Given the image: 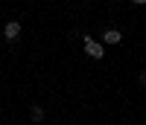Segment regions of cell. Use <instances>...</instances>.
I'll return each instance as SVG.
<instances>
[{"instance_id":"obj_4","label":"cell","mask_w":146,"mask_h":125,"mask_svg":"<svg viewBox=\"0 0 146 125\" xmlns=\"http://www.w3.org/2000/svg\"><path fill=\"white\" fill-rule=\"evenodd\" d=\"M29 119L38 125V122H44V108L41 105H32V111H29Z\"/></svg>"},{"instance_id":"obj_5","label":"cell","mask_w":146,"mask_h":125,"mask_svg":"<svg viewBox=\"0 0 146 125\" xmlns=\"http://www.w3.org/2000/svg\"><path fill=\"white\" fill-rule=\"evenodd\" d=\"M137 82H140V84L146 87V70H140V76H137Z\"/></svg>"},{"instance_id":"obj_3","label":"cell","mask_w":146,"mask_h":125,"mask_svg":"<svg viewBox=\"0 0 146 125\" xmlns=\"http://www.w3.org/2000/svg\"><path fill=\"white\" fill-rule=\"evenodd\" d=\"M120 41H123V32H120V29H105V32H102V44H105V47H114V44H120Z\"/></svg>"},{"instance_id":"obj_1","label":"cell","mask_w":146,"mask_h":125,"mask_svg":"<svg viewBox=\"0 0 146 125\" xmlns=\"http://www.w3.org/2000/svg\"><path fill=\"white\" fill-rule=\"evenodd\" d=\"M82 44H85V55H88V58H94V61H102V58H105V44L94 41L91 35H85Z\"/></svg>"},{"instance_id":"obj_6","label":"cell","mask_w":146,"mask_h":125,"mask_svg":"<svg viewBox=\"0 0 146 125\" xmlns=\"http://www.w3.org/2000/svg\"><path fill=\"white\" fill-rule=\"evenodd\" d=\"M131 3H135V6H146V0H131Z\"/></svg>"},{"instance_id":"obj_2","label":"cell","mask_w":146,"mask_h":125,"mask_svg":"<svg viewBox=\"0 0 146 125\" xmlns=\"http://www.w3.org/2000/svg\"><path fill=\"white\" fill-rule=\"evenodd\" d=\"M18 35H21V20H9L6 26H3V38L6 41H15Z\"/></svg>"}]
</instances>
